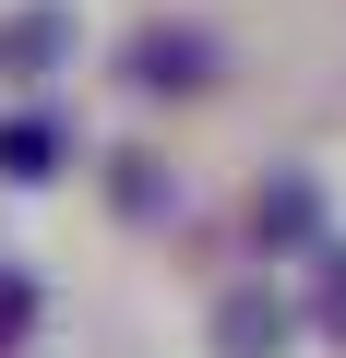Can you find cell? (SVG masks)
I'll list each match as a JSON object with an SVG mask.
<instances>
[{"label": "cell", "mask_w": 346, "mask_h": 358, "mask_svg": "<svg viewBox=\"0 0 346 358\" xmlns=\"http://www.w3.org/2000/svg\"><path fill=\"white\" fill-rule=\"evenodd\" d=\"M60 60H72V0L0 13V72H13V84H36V72H60Z\"/></svg>", "instance_id": "obj_3"}, {"label": "cell", "mask_w": 346, "mask_h": 358, "mask_svg": "<svg viewBox=\"0 0 346 358\" xmlns=\"http://www.w3.org/2000/svg\"><path fill=\"white\" fill-rule=\"evenodd\" d=\"M48 167H60V120H36V108L0 120V179H48Z\"/></svg>", "instance_id": "obj_5"}, {"label": "cell", "mask_w": 346, "mask_h": 358, "mask_svg": "<svg viewBox=\"0 0 346 358\" xmlns=\"http://www.w3.org/2000/svg\"><path fill=\"white\" fill-rule=\"evenodd\" d=\"M287 334H298V310L275 287H227L215 299V358H287Z\"/></svg>", "instance_id": "obj_2"}, {"label": "cell", "mask_w": 346, "mask_h": 358, "mask_svg": "<svg viewBox=\"0 0 346 358\" xmlns=\"http://www.w3.org/2000/svg\"><path fill=\"white\" fill-rule=\"evenodd\" d=\"M263 239H287V251H298V239H322V179H298V167H287V179H263Z\"/></svg>", "instance_id": "obj_4"}, {"label": "cell", "mask_w": 346, "mask_h": 358, "mask_svg": "<svg viewBox=\"0 0 346 358\" xmlns=\"http://www.w3.org/2000/svg\"><path fill=\"white\" fill-rule=\"evenodd\" d=\"M120 72H131L143 96H192V84H215V36H203V24H143V36L120 48Z\"/></svg>", "instance_id": "obj_1"}, {"label": "cell", "mask_w": 346, "mask_h": 358, "mask_svg": "<svg viewBox=\"0 0 346 358\" xmlns=\"http://www.w3.org/2000/svg\"><path fill=\"white\" fill-rule=\"evenodd\" d=\"M108 192H120L131 215H155V203H167V179H155V155H108Z\"/></svg>", "instance_id": "obj_7"}, {"label": "cell", "mask_w": 346, "mask_h": 358, "mask_svg": "<svg viewBox=\"0 0 346 358\" xmlns=\"http://www.w3.org/2000/svg\"><path fill=\"white\" fill-rule=\"evenodd\" d=\"M310 322L346 346V239H322V251H310Z\"/></svg>", "instance_id": "obj_6"}, {"label": "cell", "mask_w": 346, "mask_h": 358, "mask_svg": "<svg viewBox=\"0 0 346 358\" xmlns=\"http://www.w3.org/2000/svg\"><path fill=\"white\" fill-rule=\"evenodd\" d=\"M24 310H36V287H24V275H0V334H13Z\"/></svg>", "instance_id": "obj_8"}]
</instances>
